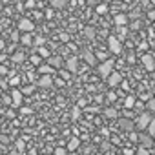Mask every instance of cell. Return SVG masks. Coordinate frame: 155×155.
<instances>
[{
	"mask_svg": "<svg viewBox=\"0 0 155 155\" xmlns=\"http://www.w3.org/2000/svg\"><path fill=\"white\" fill-rule=\"evenodd\" d=\"M108 49H110L113 55H120V53H122V42H120L115 35H110V37H108Z\"/></svg>",
	"mask_w": 155,
	"mask_h": 155,
	"instance_id": "6da1fadb",
	"label": "cell"
},
{
	"mask_svg": "<svg viewBox=\"0 0 155 155\" xmlns=\"http://www.w3.org/2000/svg\"><path fill=\"white\" fill-rule=\"evenodd\" d=\"M153 117H151V113L150 111H142L137 119H135V126L140 130V131H144L146 128H148V124H150V120H151Z\"/></svg>",
	"mask_w": 155,
	"mask_h": 155,
	"instance_id": "7a4b0ae2",
	"label": "cell"
},
{
	"mask_svg": "<svg viewBox=\"0 0 155 155\" xmlns=\"http://www.w3.org/2000/svg\"><path fill=\"white\" fill-rule=\"evenodd\" d=\"M99 73L104 77V79H108V75L111 73V69H113V60H110V58H106V60H102L101 64H99Z\"/></svg>",
	"mask_w": 155,
	"mask_h": 155,
	"instance_id": "3957f363",
	"label": "cell"
},
{
	"mask_svg": "<svg viewBox=\"0 0 155 155\" xmlns=\"http://www.w3.org/2000/svg\"><path fill=\"white\" fill-rule=\"evenodd\" d=\"M18 29L24 31V33H31V31H35V24L29 18H20L18 20Z\"/></svg>",
	"mask_w": 155,
	"mask_h": 155,
	"instance_id": "277c9868",
	"label": "cell"
},
{
	"mask_svg": "<svg viewBox=\"0 0 155 155\" xmlns=\"http://www.w3.org/2000/svg\"><path fill=\"white\" fill-rule=\"evenodd\" d=\"M64 66H66V69H68L69 73H75L77 68H79V58H77L75 55H71V57H68V58L64 60Z\"/></svg>",
	"mask_w": 155,
	"mask_h": 155,
	"instance_id": "5b68a950",
	"label": "cell"
},
{
	"mask_svg": "<svg viewBox=\"0 0 155 155\" xmlns=\"http://www.w3.org/2000/svg\"><path fill=\"white\" fill-rule=\"evenodd\" d=\"M122 81H124V79H122V75H120V73L111 71V73L108 75V84H110V88H117Z\"/></svg>",
	"mask_w": 155,
	"mask_h": 155,
	"instance_id": "8992f818",
	"label": "cell"
},
{
	"mask_svg": "<svg viewBox=\"0 0 155 155\" xmlns=\"http://www.w3.org/2000/svg\"><path fill=\"white\" fill-rule=\"evenodd\" d=\"M22 91L20 90H11V106L13 108H20V104H22Z\"/></svg>",
	"mask_w": 155,
	"mask_h": 155,
	"instance_id": "52a82bcc",
	"label": "cell"
},
{
	"mask_svg": "<svg viewBox=\"0 0 155 155\" xmlns=\"http://www.w3.org/2000/svg\"><path fill=\"white\" fill-rule=\"evenodd\" d=\"M37 86H40V88H44V90H49V88L53 86V79H51V75H42L40 79L37 81Z\"/></svg>",
	"mask_w": 155,
	"mask_h": 155,
	"instance_id": "ba28073f",
	"label": "cell"
},
{
	"mask_svg": "<svg viewBox=\"0 0 155 155\" xmlns=\"http://www.w3.org/2000/svg\"><path fill=\"white\" fill-rule=\"evenodd\" d=\"M139 142H140V146H144V148L150 150L153 146V137L150 133H139Z\"/></svg>",
	"mask_w": 155,
	"mask_h": 155,
	"instance_id": "9c48e42d",
	"label": "cell"
},
{
	"mask_svg": "<svg viewBox=\"0 0 155 155\" xmlns=\"http://www.w3.org/2000/svg\"><path fill=\"white\" fill-rule=\"evenodd\" d=\"M142 66H144L148 71H153V69H155V58H153L150 53L142 55Z\"/></svg>",
	"mask_w": 155,
	"mask_h": 155,
	"instance_id": "30bf717a",
	"label": "cell"
},
{
	"mask_svg": "<svg viewBox=\"0 0 155 155\" xmlns=\"http://www.w3.org/2000/svg\"><path fill=\"white\" fill-rule=\"evenodd\" d=\"M48 64H49L51 68L58 69V68L64 64V58H60V57H48Z\"/></svg>",
	"mask_w": 155,
	"mask_h": 155,
	"instance_id": "8fae6325",
	"label": "cell"
},
{
	"mask_svg": "<svg viewBox=\"0 0 155 155\" xmlns=\"http://www.w3.org/2000/svg\"><path fill=\"white\" fill-rule=\"evenodd\" d=\"M113 22H115V26H126L128 24V17L124 13H119V15H115Z\"/></svg>",
	"mask_w": 155,
	"mask_h": 155,
	"instance_id": "7c38bea8",
	"label": "cell"
},
{
	"mask_svg": "<svg viewBox=\"0 0 155 155\" xmlns=\"http://www.w3.org/2000/svg\"><path fill=\"white\" fill-rule=\"evenodd\" d=\"M79 146H81V139L79 137H71L69 139V142H68V150H79Z\"/></svg>",
	"mask_w": 155,
	"mask_h": 155,
	"instance_id": "4fadbf2b",
	"label": "cell"
},
{
	"mask_svg": "<svg viewBox=\"0 0 155 155\" xmlns=\"http://www.w3.org/2000/svg\"><path fill=\"white\" fill-rule=\"evenodd\" d=\"M68 6V0H51V9H64Z\"/></svg>",
	"mask_w": 155,
	"mask_h": 155,
	"instance_id": "5bb4252c",
	"label": "cell"
},
{
	"mask_svg": "<svg viewBox=\"0 0 155 155\" xmlns=\"http://www.w3.org/2000/svg\"><path fill=\"white\" fill-rule=\"evenodd\" d=\"M55 71V68H51L49 64H40L38 66V73L40 75H49V73H53Z\"/></svg>",
	"mask_w": 155,
	"mask_h": 155,
	"instance_id": "9a60e30c",
	"label": "cell"
},
{
	"mask_svg": "<svg viewBox=\"0 0 155 155\" xmlns=\"http://www.w3.org/2000/svg\"><path fill=\"white\" fill-rule=\"evenodd\" d=\"M82 57H84V60H86L88 64H91V66H93V64L97 62V57H95V55H93L91 51H84V53H82Z\"/></svg>",
	"mask_w": 155,
	"mask_h": 155,
	"instance_id": "2e32d148",
	"label": "cell"
},
{
	"mask_svg": "<svg viewBox=\"0 0 155 155\" xmlns=\"http://www.w3.org/2000/svg\"><path fill=\"white\" fill-rule=\"evenodd\" d=\"M20 42H22L24 46H33V37H31V33H24V35L20 37Z\"/></svg>",
	"mask_w": 155,
	"mask_h": 155,
	"instance_id": "e0dca14e",
	"label": "cell"
},
{
	"mask_svg": "<svg viewBox=\"0 0 155 155\" xmlns=\"http://www.w3.org/2000/svg\"><path fill=\"white\" fill-rule=\"evenodd\" d=\"M24 58H26V55H24L22 51H15V53H13V57H11V60H13V62H17V64L24 62Z\"/></svg>",
	"mask_w": 155,
	"mask_h": 155,
	"instance_id": "ac0fdd59",
	"label": "cell"
},
{
	"mask_svg": "<svg viewBox=\"0 0 155 155\" xmlns=\"http://www.w3.org/2000/svg\"><path fill=\"white\" fill-rule=\"evenodd\" d=\"M104 115H106L108 119H117V117H119V111H117L115 108H106V110H104Z\"/></svg>",
	"mask_w": 155,
	"mask_h": 155,
	"instance_id": "d6986e66",
	"label": "cell"
},
{
	"mask_svg": "<svg viewBox=\"0 0 155 155\" xmlns=\"http://www.w3.org/2000/svg\"><path fill=\"white\" fill-rule=\"evenodd\" d=\"M119 124H120V128H124L128 131H131V128H133L131 120H128V119H119Z\"/></svg>",
	"mask_w": 155,
	"mask_h": 155,
	"instance_id": "ffe728a7",
	"label": "cell"
},
{
	"mask_svg": "<svg viewBox=\"0 0 155 155\" xmlns=\"http://www.w3.org/2000/svg\"><path fill=\"white\" fill-rule=\"evenodd\" d=\"M135 102H137V101H135V97H133V95H130V97H126V101H124V106L130 110V108H135Z\"/></svg>",
	"mask_w": 155,
	"mask_h": 155,
	"instance_id": "44dd1931",
	"label": "cell"
},
{
	"mask_svg": "<svg viewBox=\"0 0 155 155\" xmlns=\"http://www.w3.org/2000/svg\"><path fill=\"white\" fill-rule=\"evenodd\" d=\"M9 75V86H17L20 82V77L18 75H13V73H8Z\"/></svg>",
	"mask_w": 155,
	"mask_h": 155,
	"instance_id": "7402d4cb",
	"label": "cell"
},
{
	"mask_svg": "<svg viewBox=\"0 0 155 155\" xmlns=\"http://www.w3.org/2000/svg\"><path fill=\"white\" fill-rule=\"evenodd\" d=\"M108 9H110V8H108V4H104V2H102V4H97V13H99V15L108 13Z\"/></svg>",
	"mask_w": 155,
	"mask_h": 155,
	"instance_id": "603a6c76",
	"label": "cell"
},
{
	"mask_svg": "<svg viewBox=\"0 0 155 155\" xmlns=\"http://www.w3.org/2000/svg\"><path fill=\"white\" fill-rule=\"evenodd\" d=\"M29 62H31L33 66H40V64H42V57H40V55H31Z\"/></svg>",
	"mask_w": 155,
	"mask_h": 155,
	"instance_id": "cb8c5ba5",
	"label": "cell"
},
{
	"mask_svg": "<svg viewBox=\"0 0 155 155\" xmlns=\"http://www.w3.org/2000/svg\"><path fill=\"white\" fill-rule=\"evenodd\" d=\"M37 51H38V55H40L42 58H48V57H49V49H48V48H44V46H40Z\"/></svg>",
	"mask_w": 155,
	"mask_h": 155,
	"instance_id": "d4e9b609",
	"label": "cell"
},
{
	"mask_svg": "<svg viewBox=\"0 0 155 155\" xmlns=\"http://www.w3.org/2000/svg\"><path fill=\"white\" fill-rule=\"evenodd\" d=\"M20 91H22V95H31V93L35 91V86H33V84H29V86H24Z\"/></svg>",
	"mask_w": 155,
	"mask_h": 155,
	"instance_id": "484cf974",
	"label": "cell"
},
{
	"mask_svg": "<svg viewBox=\"0 0 155 155\" xmlns=\"http://www.w3.org/2000/svg\"><path fill=\"white\" fill-rule=\"evenodd\" d=\"M146 130H148V133H150L151 137H155V119H151V120H150V124H148V128H146Z\"/></svg>",
	"mask_w": 155,
	"mask_h": 155,
	"instance_id": "4316f807",
	"label": "cell"
},
{
	"mask_svg": "<svg viewBox=\"0 0 155 155\" xmlns=\"http://www.w3.org/2000/svg\"><path fill=\"white\" fill-rule=\"evenodd\" d=\"M146 110H148L150 113H155V99H150V101L146 102Z\"/></svg>",
	"mask_w": 155,
	"mask_h": 155,
	"instance_id": "83f0119b",
	"label": "cell"
},
{
	"mask_svg": "<svg viewBox=\"0 0 155 155\" xmlns=\"http://www.w3.org/2000/svg\"><path fill=\"white\" fill-rule=\"evenodd\" d=\"M44 44H46V38H44V37H37V38H33V46L40 48V46H44Z\"/></svg>",
	"mask_w": 155,
	"mask_h": 155,
	"instance_id": "f1b7e54d",
	"label": "cell"
},
{
	"mask_svg": "<svg viewBox=\"0 0 155 155\" xmlns=\"http://www.w3.org/2000/svg\"><path fill=\"white\" fill-rule=\"evenodd\" d=\"M84 37H88V38H95V29H93V28H86V29H84Z\"/></svg>",
	"mask_w": 155,
	"mask_h": 155,
	"instance_id": "f546056e",
	"label": "cell"
},
{
	"mask_svg": "<svg viewBox=\"0 0 155 155\" xmlns=\"http://www.w3.org/2000/svg\"><path fill=\"white\" fill-rule=\"evenodd\" d=\"M137 155H150V150L144 148V146H139L137 148Z\"/></svg>",
	"mask_w": 155,
	"mask_h": 155,
	"instance_id": "4dcf8cb0",
	"label": "cell"
},
{
	"mask_svg": "<svg viewBox=\"0 0 155 155\" xmlns=\"http://www.w3.org/2000/svg\"><path fill=\"white\" fill-rule=\"evenodd\" d=\"M71 117H73V119H79V117H81V110H79V106H75V108H73Z\"/></svg>",
	"mask_w": 155,
	"mask_h": 155,
	"instance_id": "1f68e13d",
	"label": "cell"
},
{
	"mask_svg": "<svg viewBox=\"0 0 155 155\" xmlns=\"http://www.w3.org/2000/svg\"><path fill=\"white\" fill-rule=\"evenodd\" d=\"M95 57H97V60H106V58H108L104 51H97V53H95Z\"/></svg>",
	"mask_w": 155,
	"mask_h": 155,
	"instance_id": "d6a6232c",
	"label": "cell"
},
{
	"mask_svg": "<svg viewBox=\"0 0 155 155\" xmlns=\"http://www.w3.org/2000/svg\"><path fill=\"white\" fill-rule=\"evenodd\" d=\"M55 155H68V150L66 148H57L55 150Z\"/></svg>",
	"mask_w": 155,
	"mask_h": 155,
	"instance_id": "836d02e7",
	"label": "cell"
},
{
	"mask_svg": "<svg viewBox=\"0 0 155 155\" xmlns=\"http://www.w3.org/2000/svg\"><path fill=\"white\" fill-rule=\"evenodd\" d=\"M60 77H62V79H66V81H68L71 75H69V71H68V69H62V71H60Z\"/></svg>",
	"mask_w": 155,
	"mask_h": 155,
	"instance_id": "e575fe53",
	"label": "cell"
},
{
	"mask_svg": "<svg viewBox=\"0 0 155 155\" xmlns=\"http://www.w3.org/2000/svg\"><path fill=\"white\" fill-rule=\"evenodd\" d=\"M9 71H8V68L6 66H0V75H8Z\"/></svg>",
	"mask_w": 155,
	"mask_h": 155,
	"instance_id": "d590c367",
	"label": "cell"
},
{
	"mask_svg": "<svg viewBox=\"0 0 155 155\" xmlns=\"http://www.w3.org/2000/svg\"><path fill=\"white\" fill-rule=\"evenodd\" d=\"M86 4H88V6H97L99 0H86Z\"/></svg>",
	"mask_w": 155,
	"mask_h": 155,
	"instance_id": "8d00e7d4",
	"label": "cell"
},
{
	"mask_svg": "<svg viewBox=\"0 0 155 155\" xmlns=\"http://www.w3.org/2000/svg\"><path fill=\"white\" fill-rule=\"evenodd\" d=\"M60 40H64V42L69 40V35H68V33H60Z\"/></svg>",
	"mask_w": 155,
	"mask_h": 155,
	"instance_id": "74e56055",
	"label": "cell"
},
{
	"mask_svg": "<svg viewBox=\"0 0 155 155\" xmlns=\"http://www.w3.org/2000/svg\"><path fill=\"white\" fill-rule=\"evenodd\" d=\"M130 139H131V140H139V135L133 133V131H130Z\"/></svg>",
	"mask_w": 155,
	"mask_h": 155,
	"instance_id": "f35d334b",
	"label": "cell"
},
{
	"mask_svg": "<svg viewBox=\"0 0 155 155\" xmlns=\"http://www.w3.org/2000/svg\"><path fill=\"white\" fill-rule=\"evenodd\" d=\"M122 153H124V155H133V151H131V150H128V148H124V151H122Z\"/></svg>",
	"mask_w": 155,
	"mask_h": 155,
	"instance_id": "ab89813d",
	"label": "cell"
},
{
	"mask_svg": "<svg viewBox=\"0 0 155 155\" xmlns=\"http://www.w3.org/2000/svg\"><path fill=\"white\" fill-rule=\"evenodd\" d=\"M28 79H31V81H37V75H35V73H29V75H28Z\"/></svg>",
	"mask_w": 155,
	"mask_h": 155,
	"instance_id": "60d3db41",
	"label": "cell"
},
{
	"mask_svg": "<svg viewBox=\"0 0 155 155\" xmlns=\"http://www.w3.org/2000/svg\"><path fill=\"white\" fill-rule=\"evenodd\" d=\"M22 113L28 115V113H31V110H29V108H22Z\"/></svg>",
	"mask_w": 155,
	"mask_h": 155,
	"instance_id": "b9f144b4",
	"label": "cell"
},
{
	"mask_svg": "<svg viewBox=\"0 0 155 155\" xmlns=\"http://www.w3.org/2000/svg\"><path fill=\"white\" fill-rule=\"evenodd\" d=\"M17 146H18V150H22L24 148V142L22 140H17Z\"/></svg>",
	"mask_w": 155,
	"mask_h": 155,
	"instance_id": "7bdbcfd3",
	"label": "cell"
},
{
	"mask_svg": "<svg viewBox=\"0 0 155 155\" xmlns=\"http://www.w3.org/2000/svg\"><path fill=\"white\" fill-rule=\"evenodd\" d=\"M0 49H6V42L2 38H0Z\"/></svg>",
	"mask_w": 155,
	"mask_h": 155,
	"instance_id": "ee69618b",
	"label": "cell"
},
{
	"mask_svg": "<svg viewBox=\"0 0 155 155\" xmlns=\"http://www.w3.org/2000/svg\"><path fill=\"white\" fill-rule=\"evenodd\" d=\"M151 2H153V6H155V0H151Z\"/></svg>",
	"mask_w": 155,
	"mask_h": 155,
	"instance_id": "f6af8a7d",
	"label": "cell"
}]
</instances>
